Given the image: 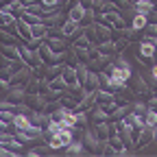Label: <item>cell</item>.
Instances as JSON below:
<instances>
[{
  "instance_id": "cell-1",
  "label": "cell",
  "mask_w": 157,
  "mask_h": 157,
  "mask_svg": "<svg viewBox=\"0 0 157 157\" xmlns=\"http://www.w3.org/2000/svg\"><path fill=\"white\" fill-rule=\"evenodd\" d=\"M17 46H20V57H22V61H24L26 66H31L33 70L44 66V61L39 59V52H37V48H33V46H31V44H26V42H20Z\"/></svg>"
},
{
  "instance_id": "cell-2",
  "label": "cell",
  "mask_w": 157,
  "mask_h": 157,
  "mask_svg": "<svg viewBox=\"0 0 157 157\" xmlns=\"http://www.w3.org/2000/svg\"><path fill=\"white\" fill-rule=\"evenodd\" d=\"M81 140H83V144H85V148H87V151H92V153H103V146H105V142H103L101 137L96 135L94 127H85V129H83V135H81Z\"/></svg>"
},
{
  "instance_id": "cell-3",
  "label": "cell",
  "mask_w": 157,
  "mask_h": 157,
  "mask_svg": "<svg viewBox=\"0 0 157 157\" xmlns=\"http://www.w3.org/2000/svg\"><path fill=\"white\" fill-rule=\"evenodd\" d=\"M131 81H133V92H135L137 98H140V96L148 98V96L153 94V87L146 83V78H144L142 74H133V76H131Z\"/></svg>"
},
{
  "instance_id": "cell-4",
  "label": "cell",
  "mask_w": 157,
  "mask_h": 157,
  "mask_svg": "<svg viewBox=\"0 0 157 157\" xmlns=\"http://www.w3.org/2000/svg\"><path fill=\"white\" fill-rule=\"evenodd\" d=\"M13 33L20 37V42H26V44H33V33H31V24H26L22 17L15 20L13 24Z\"/></svg>"
},
{
  "instance_id": "cell-5",
  "label": "cell",
  "mask_w": 157,
  "mask_h": 157,
  "mask_svg": "<svg viewBox=\"0 0 157 157\" xmlns=\"http://www.w3.org/2000/svg\"><path fill=\"white\" fill-rule=\"evenodd\" d=\"M61 76H63V81L68 83V87H70V90L81 87V81H78V72H76V66H72V63H63Z\"/></svg>"
},
{
  "instance_id": "cell-6",
  "label": "cell",
  "mask_w": 157,
  "mask_h": 157,
  "mask_svg": "<svg viewBox=\"0 0 157 157\" xmlns=\"http://www.w3.org/2000/svg\"><path fill=\"white\" fill-rule=\"evenodd\" d=\"M85 13H87V7H85L83 2H74L72 7H68L66 17L74 20V22H78V24H83V22H85Z\"/></svg>"
},
{
  "instance_id": "cell-7",
  "label": "cell",
  "mask_w": 157,
  "mask_h": 157,
  "mask_svg": "<svg viewBox=\"0 0 157 157\" xmlns=\"http://www.w3.org/2000/svg\"><path fill=\"white\" fill-rule=\"evenodd\" d=\"M131 9H133V13H144V15H148V17L157 11V7H155L153 0H133V2H131Z\"/></svg>"
},
{
  "instance_id": "cell-8",
  "label": "cell",
  "mask_w": 157,
  "mask_h": 157,
  "mask_svg": "<svg viewBox=\"0 0 157 157\" xmlns=\"http://www.w3.org/2000/svg\"><path fill=\"white\" fill-rule=\"evenodd\" d=\"M148 144H153V127H142L140 129V135H137V140H135V144H133V148H146Z\"/></svg>"
},
{
  "instance_id": "cell-9",
  "label": "cell",
  "mask_w": 157,
  "mask_h": 157,
  "mask_svg": "<svg viewBox=\"0 0 157 157\" xmlns=\"http://www.w3.org/2000/svg\"><path fill=\"white\" fill-rule=\"evenodd\" d=\"M59 29H61V35H63V37L72 39V37H76V33H81V29H83V26L78 24V22H74V20L66 17V20H63V24L59 26Z\"/></svg>"
},
{
  "instance_id": "cell-10",
  "label": "cell",
  "mask_w": 157,
  "mask_h": 157,
  "mask_svg": "<svg viewBox=\"0 0 157 157\" xmlns=\"http://www.w3.org/2000/svg\"><path fill=\"white\" fill-rule=\"evenodd\" d=\"M33 120H31V111H17L15 118H13V127L15 131H24L26 127H31Z\"/></svg>"
},
{
  "instance_id": "cell-11",
  "label": "cell",
  "mask_w": 157,
  "mask_h": 157,
  "mask_svg": "<svg viewBox=\"0 0 157 157\" xmlns=\"http://www.w3.org/2000/svg\"><path fill=\"white\" fill-rule=\"evenodd\" d=\"M7 98L13 103H24L26 98V85H11L9 92H7Z\"/></svg>"
},
{
  "instance_id": "cell-12",
  "label": "cell",
  "mask_w": 157,
  "mask_h": 157,
  "mask_svg": "<svg viewBox=\"0 0 157 157\" xmlns=\"http://www.w3.org/2000/svg\"><path fill=\"white\" fill-rule=\"evenodd\" d=\"M0 57H5L9 59V61H17V59H22L20 57V46H0Z\"/></svg>"
},
{
  "instance_id": "cell-13",
  "label": "cell",
  "mask_w": 157,
  "mask_h": 157,
  "mask_svg": "<svg viewBox=\"0 0 157 157\" xmlns=\"http://www.w3.org/2000/svg\"><path fill=\"white\" fill-rule=\"evenodd\" d=\"M48 90L55 92V94H63V92L68 90V83L63 81V76L59 74V76H55V78H50V81H48Z\"/></svg>"
},
{
  "instance_id": "cell-14",
  "label": "cell",
  "mask_w": 157,
  "mask_h": 157,
  "mask_svg": "<svg viewBox=\"0 0 157 157\" xmlns=\"http://www.w3.org/2000/svg\"><path fill=\"white\" fill-rule=\"evenodd\" d=\"M98 48V52H101L103 57H113L116 52H118V48H116V42H113V39H107V42H101V44H98L96 46Z\"/></svg>"
},
{
  "instance_id": "cell-15",
  "label": "cell",
  "mask_w": 157,
  "mask_h": 157,
  "mask_svg": "<svg viewBox=\"0 0 157 157\" xmlns=\"http://www.w3.org/2000/svg\"><path fill=\"white\" fill-rule=\"evenodd\" d=\"M148 15H144V13H133L131 15V26L137 31V33H140V31H144L146 29V24H148Z\"/></svg>"
},
{
  "instance_id": "cell-16",
  "label": "cell",
  "mask_w": 157,
  "mask_h": 157,
  "mask_svg": "<svg viewBox=\"0 0 157 157\" xmlns=\"http://www.w3.org/2000/svg\"><path fill=\"white\" fill-rule=\"evenodd\" d=\"M20 17H22L26 24H31V26H35V24H44V17L37 15V13H33V11H29V9H24Z\"/></svg>"
},
{
  "instance_id": "cell-17",
  "label": "cell",
  "mask_w": 157,
  "mask_h": 157,
  "mask_svg": "<svg viewBox=\"0 0 157 157\" xmlns=\"http://www.w3.org/2000/svg\"><path fill=\"white\" fill-rule=\"evenodd\" d=\"M96 94H98V90H94V92H87V94L83 96V101H81V109H85V111H92V109L96 107Z\"/></svg>"
},
{
  "instance_id": "cell-18",
  "label": "cell",
  "mask_w": 157,
  "mask_h": 157,
  "mask_svg": "<svg viewBox=\"0 0 157 157\" xmlns=\"http://www.w3.org/2000/svg\"><path fill=\"white\" fill-rule=\"evenodd\" d=\"M15 20H17V15L15 13H11V11H7V9H0V26H13L15 24Z\"/></svg>"
},
{
  "instance_id": "cell-19",
  "label": "cell",
  "mask_w": 157,
  "mask_h": 157,
  "mask_svg": "<svg viewBox=\"0 0 157 157\" xmlns=\"http://www.w3.org/2000/svg\"><path fill=\"white\" fill-rule=\"evenodd\" d=\"M66 151H68V155H81V153H85L87 148H85L83 140H76V137H74V140L66 146Z\"/></svg>"
},
{
  "instance_id": "cell-20",
  "label": "cell",
  "mask_w": 157,
  "mask_h": 157,
  "mask_svg": "<svg viewBox=\"0 0 157 157\" xmlns=\"http://www.w3.org/2000/svg\"><path fill=\"white\" fill-rule=\"evenodd\" d=\"M2 9H7V11H11V13H15V15L20 17V15H22V11H24V5L20 2V0H11V2L5 5Z\"/></svg>"
},
{
  "instance_id": "cell-21",
  "label": "cell",
  "mask_w": 157,
  "mask_h": 157,
  "mask_svg": "<svg viewBox=\"0 0 157 157\" xmlns=\"http://www.w3.org/2000/svg\"><path fill=\"white\" fill-rule=\"evenodd\" d=\"M144 124L146 127H155L157 124V109H151L148 107V111L144 113Z\"/></svg>"
},
{
  "instance_id": "cell-22",
  "label": "cell",
  "mask_w": 157,
  "mask_h": 157,
  "mask_svg": "<svg viewBox=\"0 0 157 157\" xmlns=\"http://www.w3.org/2000/svg\"><path fill=\"white\" fill-rule=\"evenodd\" d=\"M46 153H50V146L44 142V146H37V148H31L29 151V157H37V155H46Z\"/></svg>"
},
{
  "instance_id": "cell-23",
  "label": "cell",
  "mask_w": 157,
  "mask_h": 157,
  "mask_svg": "<svg viewBox=\"0 0 157 157\" xmlns=\"http://www.w3.org/2000/svg\"><path fill=\"white\" fill-rule=\"evenodd\" d=\"M48 11H52V9H61V5H63V0H39Z\"/></svg>"
},
{
  "instance_id": "cell-24",
  "label": "cell",
  "mask_w": 157,
  "mask_h": 157,
  "mask_svg": "<svg viewBox=\"0 0 157 157\" xmlns=\"http://www.w3.org/2000/svg\"><path fill=\"white\" fill-rule=\"evenodd\" d=\"M144 33H146V35H157V22H151V20H148V24H146Z\"/></svg>"
},
{
  "instance_id": "cell-25",
  "label": "cell",
  "mask_w": 157,
  "mask_h": 157,
  "mask_svg": "<svg viewBox=\"0 0 157 157\" xmlns=\"http://www.w3.org/2000/svg\"><path fill=\"white\" fill-rule=\"evenodd\" d=\"M9 87H11V83L7 81V78H0V94H7Z\"/></svg>"
},
{
  "instance_id": "cell-26",
  "label": "cell",
  "mask_w": 157,
  "mask_h": 157,
  "mask_svg": "<svg viewBox=\"0 0 157 157\" xmlns=\"http://www.w3.org/2000/svg\"><path fill=\"white\" fill-rule=\"evenodd\" d=\"M20 2H22V5H24V9H26V7H33V5H37L39 0H20Z\"/></svg>"
},
{
  "instance_id": "cell-27",
  "label": "cell",
  "mask_w": 157,
  "mask_h": 157,
  "mask_svg": "<svg viewBox=\"0 0 157 157\" xmlns=\"http://www.w3.org/2000/svg\"><path fill=\"white\" fill-rule=\"evenodd\" d=\"M148 70H151V76H153V81H157V63H153Z\"/></svg>"
},
{
  "instance_id": "cell-28",
  "label": "cell",
  "mask_w": 157,
  "mask_h": 157,
  "mask_svg": "<svg viewBox=\"0 0 157 157\" xmlns=\"http://www.w3.org/2000/svg\"><path fill=\"white\" fill-rule=\"evenodd\" d=\"M153 142H155V144H157V124H155V127H153Z\"/></svg>"
}]
</instances>
